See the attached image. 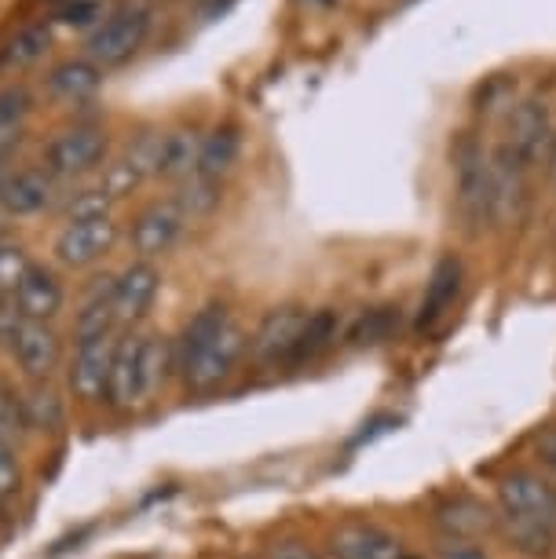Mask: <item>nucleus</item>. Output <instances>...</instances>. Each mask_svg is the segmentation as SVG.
Here are the masks:
<instances>
[{
	"instance_id": "5701e85b",
	"label": "nucleus",
	"mask_w": 556,
	"mask_h": 559,
	"mask_svg": "<svg viewBox=\"0 0 556 559\" xmlns=\"http://www.w3.org/2000/svg\"><path fill=\"white\" fill-rule=\"evenodd\" d=\"M51 45H56V34H51L48 23H26L19 26L12 37L0 45V70L4 73H19L37 67L40 59L48 56Z\"/></svg>"
},
{
	"instance_id": "c03bdc74",
	"label": "nucleus",
	"mask_w": 556,
	"mask_h": 559,
	"mask_svg": "<svg viewBox=\"0 0 556 559\" xmlns=\"http://www.w3.org/2000/svg\"><path fill=\"white\" fill-rule=\"evenodd\" d=\"M553 179H556V146H553Z\"/></svg>"
},
{
	"instance_id": "79ce46f5",
	"label": "nucleus",
	"mask_w": 556,
	"mask_h": 559,
	"mask_svg": "<svg viewBox=\"0 0 556 559\" xmlns=\"http://www.w3.org/2000/svg\"><path fill=\"white\" fill-rule=\"evenodd\" d=\"M238 0H194V8H198V15L205 19V23H213V19L220 15H227L230 8H235Z\"/></svg>"
},
{
	"instance_id": "72a5a7b5",
	"label": "nucleus",
	"mask_w": 556,
	"mask_h": 559,
	"mask_svg": "<svg viewBox=\"0 0 556 559\" xmlns=\"http://www.w3.org/2000/svg\"><path fill=\"white\" fill-rule=\"evenodd\" d=\"M26 490V468L19 457V442L0 439V504H12Z\"/></svg>"
},
{
	"instance_id": "6ab92c4d",
	"label": "nucleus",
	"mask_w": 556,
	"mask_h": 559,
	"mask_svg": "<svg viewBox=\"0 0 556 559\" xmlns=\"http://www.w3.org/2000/svg\"><path fill=\"white\" fill-rule=\"evenodd\" d=\"M230 325V311L224 300H209L202 304L191 319H187V325L180 330V336L176 341H169V355H173V373H180V369L191 362V358L198 352H205L209 344L216 341L220 333H224Z\"/></svg>"
},
{
	"instance_id": "37998d69",
	"label": "nucleus",
	"mask_w": 556,
	"mask_h": 559,
	"mask_svg": "<svg viewBox=\"0 0 556 559\" xmlns=\"http://www.w3.org/2000/svg\"><path fill=\"white\" fill-rule=\"evenodd\" d=\"M4 241H8V216L0 213V246H4Z\"/></svg>"
},
{
	"instance_id": "aec40b11",
	"label": "nucleus",
	"mask_w": 556,
	"mask_h": 559,
	"mask_svg": "<svg viewBox=\"0 0 556 559\" xmlns=\"http://www.w3.org/2000/svg\"><path fill=\"white\" fill-rule=\"evenodd\" d=\"M458 293H461V260L443 257L425 282L422 304H417V314H414V330L417 333L436 330V325L447 319V311L454 308Z\"/></svg>"
},
{
	"instance_id": "cd10ccee",
	"label": "nucleus",
	"mask_w": 556,
	"mask_h": 559,
	"mask_svg": "<svg viewBox=\"0 0 556 559\" xmlns=\"http://www.w3.org/2000/svg\"><path fill=\"white\" fill-rule=\"evenodd\" d=\"M498 534L506 537L509 548H517L520 556L528 559H553L556 556V531L528 520H517V515H498Z\"/></svg>"
},
{
	"instance_id": "4be33fe9",
	"label": "nucleus",
	"mask_w": 556,
	"mask_h": 559,
	"mask_svg": "<svg viewBox=\"0 0 556 559\" xmlns=\"http://www.w3.org/2000/svg\"><path fill=\"white\" fill-rule=\"evenodd\" d=\"M238 154H242V132L238 124H216L202 135V146H198V165H194V176H205V179H224L230 168H235Z\"/></svg>"
},
{
	"instance_id": "7c9ffc66",
	"label": "nucleus",
	"mask_w": 556,
	"mask_h": 559,
	"mask_svg": "<svg viewBox=\"0 0 556 559\" xmlns=\"http://www.w3.org/2000/svg\"><path fill=\"white\" fill-rule=\"evenodd\" d=\"M395 330H400V308L385 304V308H370L359 314V322L348 330V344L352 347H377L385 341H392Z\"/></svg>"
},
{
	"instance_id": "0eeeda50",
	"label": "nucleus",
	"mask_w": 556,
	"mask_h": 559,
	"mask_svg": "<svg viewBox=\"0 0 556 559\" xmlns=\"http://www.w3.org/2000/svg\"><path fill=\"white\" fill-rule=\"evenodd\" d=\"M246 355H249V333L238 322H230L205 352H198L191 362L180 369V381L191 395H209L235 377V369Z\"/></svg>"
},
{
	"instance_id": "2eb2a0df",
	"label": "nucleus",
	"mask_w": 556,
	"mask_h": 559,
	"mask_svg": "<svg viewBox=\"0 0 556 559\" xmlns=\"http://www.w3.org/2000/svg\"><path fill=\"white\" fill-rule=\"evenodd\" d=\"M327 545L333 559H411L400 537L366 520H348L333 526Z\"/></svg>"
},
{
	"instance_id": "9b49d317",
	"label": "nucleus",
	"mask_w": 556,
	"mask_h": 559,
	"mask_svg": "<svg viewBox=\"0 0 556 559\" xmlns=\"http://www.w3.org/2000/svg\"><path fill=\"white\" fill-rule=\"evenodd\" d=\"M59 198H62L59 179L48 176L40 165L12 168V173H4V179H0V213L8 219L56 213Z\"/></svg>"
},
{
	"instance_id": "a878e982",
	"label": "nucleus",
	"mask_w": 556,
	"mask_h": 559,
	"mask_svg": "<svg viewBox=\"0 0 556 559\" xmlns=\"http://www.w3.org/2000/svg\"><path fill=\"white\" fill-rule=\"evenodd\" d=\"M341 336V311L333 308H319L308 314L304 330L297 336V347L289 355V366H304V362H315L319 355H327Z\"/></svg>"
},
{
	"instance_id": "dca6fc26",
	"label": "nucleus",
	"mask_w": 556,
	"mask_h": 559,
	"mask_svg": "<svg viewBox=\"0 0 556 559\" xmlns=\"http://www.w3.org/2000/svg\"><path fill=\"white\" fill-rule=\"evenodd\" d=\"M15 304L26 314V322L56 325L59 314L67 311V282H62V274L51 263H34L26 271L23 286L15 289Z\"/></svg>"
},
{
	"instance_id": "ddd939ff",
	"label": "nucleus",
	"mask_w": 556,
	"mask_h": 559,
	"mask_svg": "<svg viewBox=\"0 0 556 559\" xmlns=\"http://www.w3.org/2000/svg\"><path fill=\"white\" fill-rule=\"evenodd\" d=\"M12 362L29 384L56 381V373L67 366V341L51 322H26L12 347Z\"/></svg>"
},
{
	"instance_id": "39448f33",
	"label": "nucleus",
	"mask_w": 556,
	"mask_h": 559,
	"mask_svg": "<svg viewBox=\"0 0 556 559\" xmlns=\"http://www.w3.org/2000/svg\"><path fill=\"white\" fill-rule=\"evenodd\" d=\"M121 224L114 216L81 219V224H62L56 241H51V257L62 271H92L118 249Z\"/></svg>"
},
{
	"instance_id": "ea45409f",
	"label": "nucleus",
	"mask_w": 556,
	"mask_h": 559,
	"mask_svg": "<svg viewBox=\"0 0 556 559\" xmlns=\"http://www.w3.org/2000/svg\"><path fill=\"white\" fill-rule=\"evenodd\" d=\"M534 453H539V461L545 468L556 472V428H542L539 436H534Z\"/></svg>"
},
{
	"instance_id": "393cba45",
	"label": "nucleus",
	"mask_w": 556,
	"mask_h": 559,
	"mask_svg": "<svg viewBox=\"0 0 556 559\" xmlns=\"http://www.w3.org/2000/svg\"><path fill=\"white\" fill-rule=\"evenodd\" d=\"M198 146H202V135L198 129H169L162 135V151H157V168L154 179H169V183H180L194 173L198 165Z\"/></svg>"
},
{
	"instance_id": "49530a36",
	"label": "nucleus",
	"mask_w": 556,
	"mask_h": 559,
	"mask_svg": "<svg viewBox=\"0 0 556 559\" xmlns=\"http://www.w3.org/2000/svg\"><path fill=\"white\" fill-rule=\"evenodd\" d=\"M0 509H4V504H0Z\"/></svg>"
},
{
	"instance_id": "a211bd4d",
	"label": "nucleus",
	"mask_w": 556,
	"mask_h": 559,
	"mask_svg": "<svg viewBox=\"0 0 556 559\" xmlns=\"http://www.w3.org/2000/svg\"><path fill=\"white\" fill-rule=\"evenodd\" d=\"M103 81H107V70L96 67L88 56H70L51 62L45 70V88L51 99L59 103H88L99 96Z\"/></svg>"
},
{
	"instance_id": "a19ab883",
	"label": "nucleus",
	"mask_w": 556,
	"mask_h": 559,
	"mask_svg": "<svg viewBox=\"0 0 556 559\" xmlns=\"http://www.w3.org/2000/svg\"><path fill=\"white\" fill-rule=\"evenodd\" d=\"M26 132L23 129H0V168L12 165V157L19 154V146H23Z\"/></svg>"
},
{
	"instance_id": "58836bf2",
	"label": "nucleus",
	"mask_w": 556,
	"mask_h": 559,
	"mask_svg": "<svg viewBox=\"0 0 556 559\" xmlns=\"http://www.w3.org/2000/svg\"><path fill=\"white\" fill-rule=\"evenodd\" d=\"M264 559H322L315 548H308L304 542H293V537H286V542H275L268 548Z\"/></svg>"
},
{
	"instance_id": "f3484780",
	"label": "nucleus",
	"mask_w": 556,
	"mask_h": 559,
	"mask_svg": "<svg viewBox=\"0 0 556 559\" xmlns=\"http://www.w3.org/2000/svg\"><path fill=\"white\" fill-rule=\"evenodd\" d=\"M549 143H553V121H549V107L542 99H520L517 107H509L506 146L512 154H520L531 165Z\"/></svg>"
},
{
	"instance_id": "f704fd0d",
	"label": "nucleus",
	"mask_w": 556,
	"mask_h": 559,
	"mask_svg": "<svg viewBox=\"0 0 556 559\" xmlns=\"http://www.w3.org/2000/svg\"><path fill=\"white\" fill-rule=\"evenodd\" d=\"M107 15V4L103 0H62L56 4V23L59 26H70V29H96Z\"/></svg>"
},
{
	"instance_id": "a18cd8bd",
	"label": "nucleus",
	"mask_w": 556,
	"mask_h": 559,
	"mask_svg": "<svg viewBox=\"0 0 556 559\" xmlns=\"http://www.w3.org/2000/svg\"><path fill=\"white\" fill-rule=\"evenodd\" d=\"M56 4H62V0H56Z\"/></svg>"
},
{
	"instance_id": "c756f323",
	"label": "nucleus",
	"mask_w": 556,
	"mask_h": 559,
	"mask_svg": "<svg viewBox=\"0 0 556 559\" xmlns=\"http://www.w3.org/2000/svg\"><path fill=\"white\" fill-rule=\"evenodd\" d=\"M173 202L180 205V213L187 216V224L191 219H205V216H213L220 202H224V183L220 179H205V176H187L176 183V191H173Z\"/></svg>"
},
{
	"instance_id": "c9c22d12",
	"label": "nucleus",
	"mask_w": 556,
	"mask_h": 559,
	"mask_svg": "<svg viewBox=\"0 0 556 559\" xmlns=\"http://www.w3.org/2000/svg\"><path fill=\"white\" fill-rule=\"evenodd\" d=\"M26 436V417H23V399L8 384H0V439L19 442Z\"/></svg>"
},
{
	"instance_id": "20e7f679",
	"label": "nucleus",
	"mask_w": 556,
	"mask_h": 559,
	"mask_svg": "<svg viewBox=\"0 0 556 559\" xmlns=\"http://www.w3.org/2000/svg\"><path fill=\"white\" fill-rule=\"evenodd\" d=\"M187 216L180 213V205L169 198H151L146 205H140L125 227V241L132 249V260H162L176 249V241L184 238Z\"/></svg>"
},
{
	"instance_id": "6e6552de",
	"label": "nucleus",
	"mask_w": 556,
	"mask_h": 559,
	"mask_svg": "<svg viewBox=\"0 0 556 559\" xmlns=\"http://www.w3.org/2000/svg\"><path fill=\"white\" fill-rule=\"evenodd\" d=\"M450 157H454V173H458V213L472 235H480V230L490 224L487 157L472 135H461V140L450 146Z\"/></svg>"
},
{
	"instance_id": "1a4fd4ad",
	"label": "nucleus",
	"mask_w": 556,
	"mask_h": 559,
	"mask_svg": "<svg viewBox=\"0 0 556 559\" xmlns=\"http://www.w3.org/2000/svg\"><path fill=\"white\" fill-rule=\"evenodd\" d=\"M162 282H165L162 271H157V263L151 260H129L114 274L110 304H114V314H118L121 333L140 330V322L151 314L157 293H162Z\"/></svg>"
},
{
	"instance_id": "bb28decb",
	"label": "nucleus",
	"mask_w": 556,
	"mask_h": 559,
	"mask_svg": "<svg viewBox=\"0 0 556 559\" xmlns=\"http://www.w3.org/2000/svg\"><path fill=\"white\" fill-rule=\"evenodd\" d=\"M114 198L107 194V187L99 183H78L70 187L67 194L59 198L56 216L59 224H81V219H99V216H114Z\"/></svg>"
},
{
	"instance_id": "4468645a",
	"label": "nucleus",
	"mask_w": 556,
	"mask_h": 559,
	"mask_svg": "<svg viewBox=\"0 0 556 559\" xmlns=\"http://www.w3.org/2000/svg\"><path fill=\"white\" fill-rule=\"evenodd\" d=\"M308 308L300 304H282V308H271L264 319H260L257 333L249 336V358L257 366H282L289 362L293 347H297V336L308 322Z\"/></svg>"
},
{
	"instance_id": "f8f14e48",
	"label": "nucleus",
	"mask_w": 556,
	"mask_h": 559,
	"mask_svg": "<svg viewBox=\"0 0 556 559\" xmlns=\"http://www.w3.org/2000/svg\"><path fill=\"white\" fill-rule=\"evenodd\" d=\"M498 504L506 515H517V520L556 531V487L549 479H542L539 472L517 468V472H509V476H501Z\"/></svg>"
},
{
	"instance_id": "e433bc0d",
	"label": "nucleus",
	"mask_w": 556,
	"mask_h": 559,
	"mask_svg": "<svg viewBox=\"0 0 556 559\" xmlns=\"http://www.w3.org/2000/svg\"><path fill=\"white\" fill-rule=\"evenodd\" d=\"M26 325V314L19 311L15 297H0V352L12 355V347L19 341V333H23Z\"/></svg>"
},
{
	"instance_id": "423d86ee",
	"label": "nucleus",
	"mask_w": 556,
	"mask_h": 559,
	"mask_svg": "<svg viewBox=\"0 0 556 559\" xmlns=\"http://www.w3.org/2000/svg\"><path fill=\"white\" fill-rule=\"evenodd\" d=\"M118 336L73 344V355L67 358V366H62V377H67V395L78 406H103V403H107Z\"/></svg>"
},
{
	"instance_id": "b1692460",
	"label": "nucleus",
	"mask_w": 556,
	"mask_h": 559,
	"mask_svg": "<svg viewBox=\"0 0 556 559\" xmlns=\"http://www.w3.org/2000/svg\"><path fill=\"white\" fill-rule=\"evenodd\" d=\"M23 399V417H26V431H59L62 420H67V395L56 381H34L26 392H19Z\"/></svg>"
},
{
	"instance_id": "9d476101",
	"label": "nucleus",
	"mask_w": 556,
	"mask_h": 559,
	"mask_svg": "<svg viewBox=\"0 0 556 559\" xmlns=\"http://www.w3.org/2000/svg\"><path fill=\"white\" fill-rule=\"evenodd\" d=\"M487 176H490V224L509 227L523 219V209H528V162L501 143L487 157Z\"/></svg>"
},
{
	"instance_id": "473e14b6",
	"label": "nucleus",
	"mask_w": 556,
	"mask_h": 559,
	"mask_svg": "<svg viewBox=\"0 0 556 559\" xmlns=\"http://www.w3.org/2000/svg\"><path fill=\"white\" fill-rule=\"evenodd\" d=\"M34 257H29V249L23 241H12L8 238L4 246H0V297H15V289L23 286L26 271L34 267Z\"/></svg>"
},
{
	"instance_id": "c85d7f7f",
	"label": "nucleus",
	"mask_w": 556,
	"mask_h": 559,
	"mask_svg": "<svg viewBox=\"0 0 556 559\" xmlns=\"http://www.w3.org/2000/svg\"><path fill=\"white\" fill-rule=\"evenodd\" d=\"M118 333H121V325H118V314H114L110 297H88L78 304L73 325H70L73 344L103 341V336H118Z\"/></svg>"
},
{
	"instance_id": "f257e3e1",
	"label": "nucleus",
	"mask_w": 556,
	"mask_h": 559,
	"mask_svg": "<svg viewBox=\"0 0 556 559\" xmlns=\"http://www.w3.org/2000/svg\"><path fill=\"white\" fill-rule=\"evenodd\" d=\"M169 369H173V355H169V341H165V336L146 333V330L121 333L118 352H114L107 406L114 414H132L135 406L151 403Z\"/></svg>"
},
{
	"instance_id": "7ed1b4c3",
	"label": "nucleus",
	"mask_w": 556,
	"mask_h": 559,
	"mask_svg": "<svg viewBox=\"0 0 556 559\" xmlns=\"http://www.w3.org/2000/svg\"><path fill=\"white\" fill-rule=\"evenodd\" d=\"M154 12L143 0H121L118 8H110L103 15V23L85 37V56L103 70H118L125 62H132L135 51L143 48L146 34H151Z\"/></svg>"
},
{
	"instance_id": "2f4dec72",
	"label": "nucleus",
	"mask_w": 556,
	"mask_h": 559,
	"mask_svg": "<svg viewBox=\"0 0 556 559\" xmlns=\"http://www.w3.org/2000/svg\"><path fill=\"white\" fill-rule=\"evenodd\" d=\"M34 107H37V99H34V92H29V84L23 81L0 84V129H23Z\"/></svg>"
},
{
	"instance_id": "412c9836",
	"label": "nucleus",
	"mask_w": 556,
	"mask_h": 559,
	"mask_svg": "<svg viewBox=\"0 0 556 559\" xmlns=\"http://www.w3.org/2000/svg\"><path fill=\"white\" fill-rule=\"evenodd\" d=\"M436 526L450 542H480L498 534V515L476 498H450L436 509Z\"/></svg>"
},
{
	"instance_id": "4c0bfd02",
	"label": "nucleus",
	"mask_w": 556,
	"mask_h": 559,
	"mask_svg": "<svg viewBox=\"0 0 556 559\" xmlns=\"http://www.w3.org/2000/svg\"><path fill=\"white\" fill-rule=\"evenodd\" d=\"M433 559H490L476 542H450V537H439L433 548Z\"/></svg>"
},
{
	"instance_id": "f03ea898",
	"label": "nucleus",
	"mask_w": 556,
	"mask_h": 559,
	"mask_svg": "<svg viewBox=\"0 0 556 559\" xmlns=\"http://www.w3.org/2000/svg\"><path fill=\"white\" fill-rule=\"evenodd\" d=\"M110 157V132L96 121H73L59 129L40 151V168L59 183H85L88 176L103 173Z\"/></svg>"
}]
</instances>
